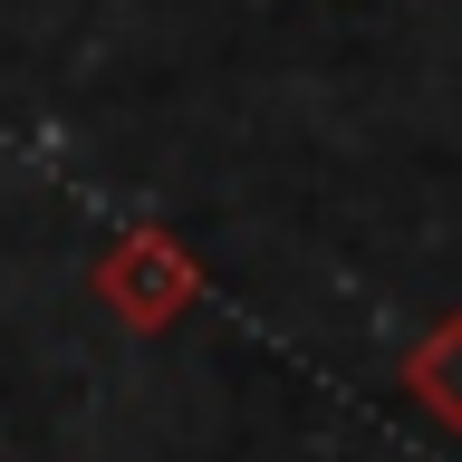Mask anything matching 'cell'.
Here are the masks:
<instances>
[{
	"label": "cell",
	"mask_w": 462,
	"mask_h": 462,
	"mask_svg": "<svg viewBox=\"0 0 462 462\" xmlns=\"http://www.w3.org/2000/svg\"><path fill=\"white\" fill-rule=\"evenodd\" d=\"M87 280H97V309H106L116 328H135V337H164V328H183V318L202 309V260H193V241L164 231V222L116 231Z\"/></svg>",
	"instance_id": "6da1fadb"
},
{
	"label": "cell",
	"mask_w": 462,
	"mask_h": 462,
	"mask_svg": "<svg viewBox=\"0 0 462 462\" xmlns=\"http://www.w3.org/2000/svg\"><path fill=\"white\" fill-rule=\"evenodd\" d=\"M395 385H404V404H414V414H424V424L462 433V309H453V318H433L424 337L404 346V366H395Z\"/></svg>",
	"instance_id": "7a4b0ae2"
}]
</instances>
